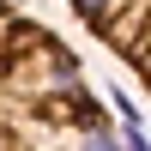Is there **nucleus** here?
<instances>
[{
  "instance_id": "1",
  "label": "nucleus",
  "mask_w": 151,
  "mask_h": 151,
  "mask_svg": "<svg viewBox=\"0 0 151 151\" xmlns=\"http://www.w3.org/2000/svg\"><path fill=\"white\" fill-rule=\"evenodd\" d=\"M145 145L139 121L91 91L79 55L48 24L0 0V151H67V145Z\"/></svg>"
},
{
  "instance_id": "2",
  "label": "nucleus",
  "mask_w": 151,
  "mask_h": 151,
  "mask_svg": "<svg viewBox=\"0 0 151 151\" xmlns=\"http://www.w3.org/2000/svg\"><path fill=\"white\" fill-rule=\"evenodd\" d=\"M73 18L151 91V0H67Z\"/></svg>"
}]
</instances>
